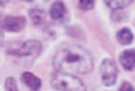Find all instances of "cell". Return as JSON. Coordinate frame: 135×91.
<instances>
[{
    "mask_svg": "<svg viewBox=\"0 0 135 91\" xmlns=\"http://www.w3.org/2000/svg\"><path fill=\"white\" fill-rule=\"evenodd\" d=\"M52 64L56 71L88 74L93 71L94 62L90 52L79 44L65 43L60 46Z\"/></svg>",
    "mask_w": 135,
    "mask_h": 91,
    "instance_id": "cell-1",
    "label": "cell"
},
{
    "mask_svg": "<svg viewBox=\"0 0 135 91\" xmlns=\"http://www.w3.org/2000/svg\"><path fill=\"white\" fill-rule=\"evenodd\" d=\"M43 50L41 42L36 39H30L18 43L8 49L6 54L17 59H24L32 62L38 58Z\"/></svg>",
    "mask_w": 135,
    "mask_h": 91,
    "instance_id": "cell-2",
    "label": "cell"
},
{
    "mask_svg": "<svg viewBox=\"0 0 135 91\" xmlns=\"http://www.w3.org/2000/svg\"><path fill=\"white\" fill-rule=\"evenodd\" d=\"M51 86L55 89L63 91H85L86 87L81 79L71 73L57 71L52 76Z\"/></svg>",
    "mask_w": 135,
    "mask_h": 91,
    "instance_id": "cell-3",
    "label": "cell"
},
{
    "mask_svg": "<svg viewBox=\"0 0 135 91\" xmlns=\"http://www.w3.org/2000/svg\"><path fill=\"white\" fill-rule=\"evenodd\" d=\"M100 72L102 82L105 86H114L117 82L118 68L117 64L111 58H105L101 62Z\"/></svg>",
    "mask_w": 135,
    "mask_h": 91,
    "instance_id": "cell-4",
    "label": "cell"
},
{
    "mask_svg": "<svg viewBox=\"0 0 135 91\" xmlns=\"http://www.w3.org/2000/svg\"><path fill=\"white\" fill-rule=\"evenodd\" d=\"M1 29L7 32L18 33L23 30L26 26L27 19L22 15H8L1 22Z\"/></svg>",
    "mask_w": 135,
    "mask_h": 91,
    "instance_id": "cell-5",
    "label": "cell"
},
{
    "mask_svg": "<svg viewBox=\"0 0 135 91\" xmlns=\"http://www.w3.org/2000/svg\"><path fill=\"white\" fill-rule=\"evenodd\" d=\"M51 18L55 21H63L67 15V9L65 3L61 1L54 2L49 11Z\"/></svg>",
    "mask_w": 135,
    "mask_h": 91,
    "instance_id": "cell-6",
    "label": "cell"
},
{
    "mask_svg": "<svg viewBox=\"0 0 135 91\" xmlns=\"http://www.w3.org/2000/svg\"><path fill=\"white\" fill-rule=\"evenodd\" d=\"M119 61L125 70L132 71L135 67V51L129 49L122 52L119 56Z\"/></svg>",
    "mask_w": 135,
    "mask_h": 91,
    "instance_id": "cell-7",
    "label": "cell"
},
{
    "mask_svg": "<svg viewBox=\"0 0 135 91\" xmlns=\"http://www.w3.org/2000/svg\"><path fill=\"white\" fill-rule=\"evenodd\" d=\"M20 80L24 84L32 91H38L42 87L41 79L31 72H23L20 76Z\"/></svg>",
    "mask_w": 135,
    "mask_h": 91,
    "instance_id": "cell-8",
    "label": "cell"
},
{
    "mask_svg": "<svg viewBox=\"0 0 135 91\" xmlns=\"http://www.w3.org/2000/svg\"><path fill=\"white\" fill-rule=\"evenodd\" d=\"M116 38L120 45L128 46L132 43L134 36L132 30L129 28L124 27L117 31L116 34Z\"/></svg>",
    "mask_w": 135,
    "mask_h": 91,
    "instance_id": "cell-9",
    "label": "cell"
},
{
    "mask_svg": "<svg viewBox=\"0 0 135 91\" xmlns=\"http://www.w3.org/2000/svg\"><path fill=\"white\" fill-rule=\"evenodd\" d=\"M28 16L34 26H40L45 22L46 13L43 9L37 8H31L28 10Z\"/></svg>",
    "mask_w": 135,
    "mask_h": 91,
    "instance_id": "cell-10",
    "label": "cell"
},
{
    "mask_svg": "<svg viewBox=\"0 0 135 91\" xmlns=\"http://www.w3.org/2000/svg\"><path fill=\"white\" fill-rule=\"evenodd\" d=\"M103 2L108 7L112 9V10H117L123 9L130 6L133 1L130 0H114V1H104Z\"/></svg>",
    "mask_w": 135,
    "mask_h": 91,
    "instance_id": "cell-11",
    "label": "cell"
},
{
    "mask_svg": "<svg viewBox=\"0 0 135 91\" xmlns=\"http://www.w3.org/2000/svg\"><path fill=\"white\" fill-rule=\"evenodd\" d=\"M110 18L114 22H126L129 19V13L123 9L113 10L110 13Z\"/></svg>",
    "mask_w": 135,
    "mask_h": 91,
    "instance_id": "cell-12",
    "label": "cell"
},
{
    "mask_svg": "<svg viewBox=\"0 0 135 91\" xmlns=\"http://www.w3.org/2000/svg\"><path fill=\"white\" fill-rule=\"evenodd\" d=\"M4 88L6 91H18L16 80L12 76L6 78L4 84Z\"/></svg>",
    "mask_w": 135,
    "mask_h": 91,
    "instance_id": "cell-13",
    "label": "cell"
},
{
    "mask_svg": "<svg viewBox=\"0 0 135 91\" xmlns=\"http://www.w3.org/2000/svg\"><path fill=\"white\" fill-rule=\"evenodd\" d=\"M78 6L81 10H91L95 8V1L94 0H80L78 1Z\"/></svg>",
    "mask_w": 135,
    "mask_h": 91,
    "instance_id": "cell-14",
    "label": "cell"
},
{
    "mask_svg": "<svg viewBox=\"0 0 135 91\" xmlns=\"http://www.w3.org/2000/svg\"><path fill=\"white\" fill-rule=\"evenodd\" d=\"M68 35L72 37L82 39L84 37L83 33L81 29L76 26H71L67 28L66 31Z\"/></svg>",
    "mask_w": 135,
    "mask_h": 91,
    "instance_id": "cell-15",
    "label": "cell"
},
{
    "mask_svg": "<svg viewBox=\"0 0 135 91\" xmlns=\"http://www.w3.org/2000/svg\"><path fill=\"white\" fill-rule=\"evenodd\" d=\"M134 90L133 85L127 81H123L118 89V91H134Z\"/></svg>",
    "mask_w": 135,
    "mask_h": 91,
    "instance_id": "cell-16",
    "label": "cell"
}]
</instances>
